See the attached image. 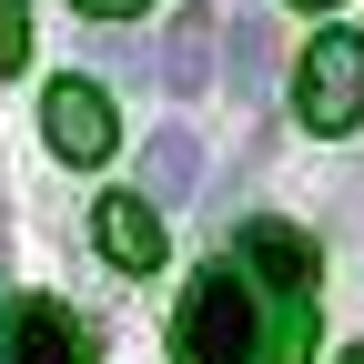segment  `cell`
<instances>
[{
	"label": "cell",
	"mask_w": 364,
	"mask_h": 364,
	"mask_svg": "<svg viewBox=\"0 0 364 364\" xmlns=\"http://www.w3.org/2000/svg\"><path fill=\"white\" fill-rule=\"evenodd\" d=\"M172 364H263V304H253V273L223 253L182 284L172 314Z\"/></svg>",
	"instance_id": "obj_1"
},
{
	"label": "cell",
	"mask_w": 364,
	"mask_h": 364,
	"mask_svg": "<svg viewBox=\"0 0 364 364\" xmlns=\"http://www.w3.org/2000/svg\"><path fill=\"white\" fill-rule=\"evenodd\" d=\"M243 273H263L253 294L284 304V364H314V243L294 223H243Z\"/></svg>",
	"instance_id": "obj_2"
},
{
	"label": "cell",
	"mask_w": 364,
	"mask_h": 364,
	"mask_svg": "<svg viewBox=\"0 0 364 364\" xmlns=\"http://www.w3.org/2000/svg\"><path fill=\"white\" fill-rule=\"evenodd\" d=\"M294 112L314 132H354L364 122V31H314L294 61Z\"/></svg>",
	"instance_id": "obj_3"
},
{
	"label": "cell",
	"mask_w": 364,
	"mask_h": 364,
	"mask_svg": "<svg viewBox=\"0 0 364 364\" xmlns=\"http://www.w3.org/2000/svg\"><path fill=\"white\" fill-rule=\"evenodd\" d=\"M41 132H51V152L61 162H112V142H122V132H112V102H102V81H51V91H41Z\"/></svg>",
	"instance_id": "obj_4"
},
{
	"label": "cell",
	"mask_w": 364,
	"mask_h": 364,
	"mask_svg": "<svg viewBox=\"0 0 364 364\" xmlns=\"http://www.w3.org/2000/svg\"><path fill=\"white\" fill-rule=\"evenodd\" d=\"M0 364H91V324H71V304H11L0 314Z\"/></svg>",
	"instance_id": "obj_5"
},
{
	"label": "cell",
	"mask_w": 364,
	"mask_h": 364,
	"mask_svg": "<svg viewBox=\"0 0 364 364\" xmlns=\"http://www.w3.org/2000/svg\"><path fill=\"white\" fill-rule=\"evenodd\" d=\"M213 41H223V21L203 11V0H182V11L162 21V91H172V102L213 91Z\"/></svg>",
	"instance_id": "obj_6"
},
{
	"label": "cell",
	"mask_w": 364,
	"mask_h": 364,
	"mask_svg": "<svg viewBox=\"0 0 364 364\" xmlns=\"http://www.w3.org/2000/svg\"><path fill=\"white\" fill-rule=\"evenodd\" d=\"M102 253H112L122 273H152V263H162V213H152L142 193H112V203H102Z\"/></svg>",
	"instance_id": "obj_7"
},
{
	"label": "cell",
	"mask_w": 364,
	"mask_h": 364,
	"mask_svg": "<svg viewBox=\"0 0 364 364\" xmlns=\"http://www.w3.org/2000/svg\"><path fill=\"white\" fill-rule=\"evenodd\" d=\"M193 172H203L193 132H152V182H142V203H182V193H193Z\"/></svg>",
	"instance_id": "obj_8"
},
{
	"label": "cell",
	"mask_w": 364,
	"mask_h": 364,
	"mask_svg": "<svg viewBox=\"0 0 364 364\" xmlns=\"http://www.w3.org/2000/svg\"><path fill=\"white\" fill-rule=\"evenodd\" d=\"M263 61H273V41H263V21L243 11V21H233V91H263Z\"/></svg>",
	"instance_id": "obj_9"
},
{
	"label": "cell",
	"mask_w": 364,
	"mask_h": 364,
	"mask_svg": "<svg viewBox=\"0 0 364 364\" xmlns=\"http://www.w3.org/2000/svg\"><path fill=\"white\" fill-rule=\"evenodd\" d=\"M31 61V11H21V0H0V81H11Z\"/></svg>",
	"instance_id": "obj_10"
},
{
	"label": "cell",
	"mask_w": 364,
	"mask_h": 364,
	"mask_svg": "<svg viewBox=\"0 0 364 364\" xmlns=\"http://www.w3.org/2000/svg\"><path fill=\"white\" fill-rule=\"evenodd\" d=\"M71 11H91V21H132L142 0H71Z\"/></svg>",
	"instance_id": "obj_11"
},
{
	"label": "cell",
	"mask_w": 364,
	"mask_h": 364,
	"mask_svg": "<svg viewBox=\"0 0 364 364\" xmlns=\"http://www.w3.org/2000/svg\"><path fill=\"white\" fill-rule=\"evenodd\" d=\"M294 11H334V0H294Z\"/></svg>",
	"instance_id": "obj_12"
},
{
	"label": "cell",
	"mask_w": 364,
	"mask_h": 364,
	"mask_svg": "<svg viewBox=\"0 0 364 364\" xmlns=\"http://www.w3.org/2000/svg\"><path fill=\"white\" fill-rule=\"evenodd\" d=\"M334 364H364V344H354V354H334Z\"/></svg>",
	"instance_id": "obj_13"
}]
</instances>
